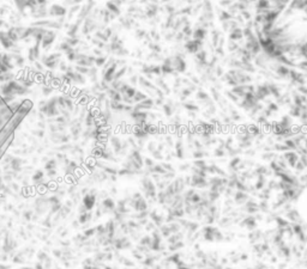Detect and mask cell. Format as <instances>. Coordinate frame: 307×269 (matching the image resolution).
I'll list each match as a JSON object with an SVG mask.
<instances>
[{"instance_id":"6da1fadb","label":"cell","mask_w":307,"mask_h":269,"mask_svg":"<svg viewBox=\"0 0 307 269\" xmlns=\"http://www.w3.org/2000/svg\"><path fill=\"white\" fill-rule=\"evenodd\" d=\"M38 111L42 113L48 118H54V117L59 116L60 115V109L58 107V96L48 99L46 102L45 105L38 109Z\"/></svg>"},{"instance_id":"7a4b0ae2","label":"cell","mask_w":307,"mask_h":269,"mask_svg":"<svg viewBox=\"0 0 307 269\" xmlns=\"http://www.w3.org/2000/svg\"><path fill=\"white\" fill-rule=\"evenodd\" d=\"M56 32H55L54 30H47V32H46L43 37H42V41H41V47H42V49L43 50H48V49H51V47L52 45L54 43V41L56 40Z\"/></svg>"},{"instance_id":"3957f363","label":"cell","mask_w":307,"mask_h":269,"mask_svg":"<svg viewBox=\"0 0 307 269\" xmlns=\"http://www.w3.org/2000/svg\"><path fill=\"white\" fill-rule=\"evenodd\" d=\"M76 65L77 66H84V67H94L95 66V56L91 55H87V54L78 53L77 55V60H76Z\"/></svg>"},{"instance_id":"277c9868","label":"cell","mask_w":307,"mask_h":269,"mask_svg":"<svg viewBox=\"0 0 307 269\" xmlns=\"http://www.w3.org/2000/svg\"><path fill=\"white\" fill-rule=\"evenodd\" d=\"M48 15L52 16V17L61 18V17H65V16L67 15V10H66V7L61 6V5H56V4H54V5L51 6V9L48 10Z\"/></svg>"},{"instance_id":"5b68a950","label":"cell","mask_w":307,"mask_h":269,"mask_svg":"<svg viewBox=\"0 0 307 269\" xmlns=\"http://www.w3.org/2000/svg\"><path fill=\"white\" fill-rule=\"evenodd\" d=\"M95 203H96V195L95 194L88 193L82 199V205L85 207L88 211H91L95 207Z\"/></svg>"},{"instance_id":"8992f818","label":"cell","mask_w":307,"mask_h":269,"mask_svg":"<svg viewBox=\"0 0 307 269\" xmlns=\"http://www.w3.org/2000/svg\"><path fill=\"white\" fill-rule=\"evenodd\" d=\"M25 163L24 159H22V158H19V157H13V159L11 160V163L9 164L10 166V170L15 171V172H17L19 173L20 171L23 170V164Z\"/></svg>"},{"instance_id":"52a82bcc","label":"cell","mask_w":307,"mask_h":269,"mask_svg":"<svg viewBox=\"0 0 307 269\" xmlns=\"http://www.w3.org/2000/svg\"><path fill=\"white\" fill-rule=\"evenodd\" d=\"M31 179L36 187H40L45 182V172L42 170H36L34 172V175L31 176Z\"/></svg>"},{"instance_id":"ba28073f","label":"cell","mask_w":307,"mask_h":269,"mask_svg":"<svg viewBox=\"0 0 307 269\" xmlns=\"http://www.w3.org/2000/svg\"><path fill=\"white\" fill-rule=\"evenodd\" d=\"M78 169V164L77 161L74 160H70L67 165H65V175L69 176V175H74L76 171Z\"/></svg>"},{"instance_id":"9c48e42d","label":"cell","mask_w":307,"mask_h":269,"mask_svg":"<svg viewBox=\"0 0 307 269\" xmlns=\"http://www.w3.org/2000/svg\"><path fill=\"white\" fill-rule=\"evenodd\" d=\"M11 56H12V61L15 63V66H18L19 68H23V67H24V65H25V59H24L20 54H11Z\"/></svg>"},{"instance_id":"30bf717a","label":"cell","mask_w":307,"mask_h":269,"mask_svg":"<svg viewBox=\"0 0 307 269\" xmlns=\"http://www.w3.org/2000/svg\"><path fill=\"white\" fill-rule=\"evenodd\" d=\"M91 219H92V213H91L90 211H88V212H85V213H82V214L78 215V223L81 225L89 224L91 221Z\"/></svg>"},{"instance_id":"8fae6325","label":"cell","mask_w":307,"mask_h":269,"mask_svg":"<svg viewBox=\"0 0 307 269\" xmlns=\"http://www.w3.org/2000/svg\"><path fill=\"white\" fill-rule=\"evenodd\" d=\"M15 79H16V74L12 73L11 71L0 74V83H1V84L7 83V81H11V80H15Z\"/></svg>"},{"instance_id":"7c38bea8","label":"cell","mask_w":307,"mask_h":269,"mask_svg":"<svg viewBox=\"0 0 307 269\" xmlns=\"http://www.w3.org/2000/svg\"><path fill=\"white\" fill-rule=\"evenodd\" d=\"M60 59H58V60H49V61H47V62H45L43 65H45V67L47 68V70H49V71H54V70H56L58 67H59V63H60Z\"/></svg>"},{"instance_id":"4fadbf2b","label":"cell","mask_w":307,"mask_h":269,"mask_svg":"<svg viewBox=\"0 0 307 269\" xmlns=\"http://www.w3.org/2000/svg\"><path fill=\"white\" fill-rule=\"evenodd\" d=\"M67 45H70L72 48H76V47H78V45L82 43V41L78 38V37H66L65 40H64Z\"/></svg>"},{"instance_id":"5bb4252c","label":"cell","mask_w":307,"mask_h":269,"mask_svg":"<svg viewBox=\"0 0 307 269\" xmlns=\"http://www.w3.org/2000/svg\"><path fill=\"white\" fill-rule=\"evenodd\" d=\"M77 55H78V53L76 52V49H74V48H71L70 50H67V52L65 53V56L67 58V60H69L70 62H76V60H77Z\"/></svg>"},{"instance_id":"9a60e30c","label":"cell","mask_w":307,"mask_h":269,"mask_svg":"<svg viewBox=\"0 0 307 269\" xmlns=\"http://www.w3.org/2000/svg\"><path fill=\"white\" fill-rule=\"evenodd\" d=\"M102 207L105 208V211H112L115 208V203L112 199H105L102 201Z\"/></svg>"},{"instance_id":"2e32d148","label":"cell","mask_w":307,"mask_h":269,"mask_svg":"<svg viewBox=\"0 0 307 269\" xmlns=\"http://www.w3.org/2000/svg\"><path fill=\"white\" fill-rule=\"evenodd\" d=\"M56 166H58V161H56V159H54V158H51V159H48V160L45 163L46 171L54 170V169H56Z\"/></svg>"},{"instance_id":"e0dca14e","label":"cell","mask_w":307,"mask_h":269,"mask_svg":"<svg viewBox=\"0 0 307 269\" xmlns=\"http://www.w3.org/2000/svg\"><path fill=\"white\" fill-rule=\"evenodd\" d=\"M6 34H7V37L10 38V41H11V42H13V43H17V42L19 41L18 35L16 34V31L13 30V28H12V27L10 28L9 30L6 31Z\"/></svg>"},{"instance_id":"ac0fdd59","label":"cell","mask_w":307,"mask_h":269,"mask_svg":"<svg viewBox=\"0 0 307 269\" xmlns=\"http://www.w3.org/2000/svg\"><path fill=\"white\" fill-rule=\"evenodd\" d=\"M97 71H96V67L94 66V67H90V70H89V73L87 74L89 78H90V80L92 81V83H95L96 81V79H97Z\"/></svg>"},{"instance_id":"d6986e66","label":"cell","mask_w":307,"mask_h":269,"mask_svg":"<svg viewBox=\"0 0 307 269\" xmlns=\"http://www.w3.org/2000/svg\"><path fill=\"white\" fill-rule=\"evenodd\" d=\"M28 60L30 61V62H35L37 61L36 58H35V52H34V45H31L29 49H28Z\"/></svg>"},{"instance_id":"ffe728a7","label":"cell","mask_w":307,"mask_h":269,"mask_svg":"<svg viewBox=\"0 0 307 269\" xmlns=\"http://www.w3.org/2000/svg\"><path fill=\"white\" fill-rule=\"evenodd\" d=\"M79 10H81V6L79 5H74L71 7V10L69 11V19H71V18L74 17V15H77L78 12H79Z\"/></svg>"},{"instance_id":"44dd1931","label":"cell","mask_w":307,"mask_h":269,"mask_svg":"<svg viewBox=\"0 0 307 269\" xmlns=\"http://www.w3.org/2000/svg\"><path fill=\"white\" fill-rule=\"evenodd\" d=\"M89 67H84V66H74V71L76 72H78V73H81V74H83V75H85V74H88L89 73Z\"/></svg>"},{"instance_id":"7402d4cb","label":"cell","mask_w":307,"mask_h":269,"mask_svg":"<svg viewBox=\"0 0 307 269\" xmlns=\"http://www.w3.org/2000/svg\"><path fill=\"white\" fill-rule=\"evenodd\" d=\"M53 91H54V89H53L51 85H42V95L46 96V97L49 96Z\"/></svg>"},{"instance_id":"603a6c76","label":"cell","mask_w":307,"mask_h":269,"mask_svg":"<svg viewBox=\"0 0 307 269\" xmlns=\"http://www.w3.org/2000/svg\"><path fill=\"white\" fill-rule=\"evenodd\" d=\"M33 216H34V212L30 211V209H25L23 212V218L25 219V221H31L33 220Z\"/></svg>"},{"instance_id":"cb8c5ba5","label":"cell","mask_w":307,"mask_h":269,"mask_svg":"<svg viewBox=\"0 0 307 269\" xmlns=\"http://www.w3.org/2000/svg\"><path fill=\"white\" fill-rule=\"evenodd\" d=\"M71 48H72V47H71L70 45H67V43H66L65 41H64V42H61V43L59 45V47H58L59 52H64V53H66V52H67V50H70Z\"/></svg>"},{"instance_id":"d4e9b609","label":"cell","mask_w":307,"mask_h":269,"mask_svg":"<svg viewBox=\"0 0 307 269\" xmlns=\"http://www.w3.org/2000/svg\"><path fill=\"white\" fill-rule=\"evenodd\" d=\"M106 56H95V65L96 66H103L105 63H106Z\"/></svg>"},{"instance_id":"484cf974","label":"cell","mask_w":307,"mask_h":269,"mask_svg":"<svg viewBox=\"0 0 307 269\" xmlns=\"http://www.w3.org/2000/svg\"><path fill=\"white\" fill-rule=\"evenodd\" d=\"M95 233H96V227H90V228L85 230V231L83 232V234H84L87 238H90V237H92Z\"/></svg>"},{"instance_id":"4316f807","label":"cell","mask_w":307,"mask_h":269,"mask_svg":"<svg viewBox=\"0 0 307 269\" xmlns=\"http://www.w3.org/2000/svg\"><path fill=\"white\" fill-rule=\"evenodd\" d=\"M13 157H15V156L7 154V153H6V154L2 157V159H1V160H2V164H4V165H9L10 163H11V160L13 159Z\"/></svg>"},{"instance_id":"83f0119b","label":"cell","mask_w":307,"mask_h":269,"mask_svg":"<svg viewBox=\"0 0 307 269\" xmlns=\"http://www.w3.org/2000/svg\"><path fill=\"white\" fill-rule=\"evenodd\" d=\"M82 2V0H65L64 4L67 5V6H74V5H79Z\"/></svg>"},{"instance_id":"f1b7e54d","label":"cell","mask_w":307,"mask_h":269,"mask_svg":"<svg viewBox=\"0 0 307 269\" xmlns=\"http://www.w3.org/2000/svg\"><path fill=\"white\" fill-rule=\"evenodd\" d=\"M47 257H48V255L46 254L45 251H40V252H37V258H38V262H45Z\"/></svg>"},{"instance_id":"f546056e","label":"cell","mask_w":307,"mask_h":269,"mask_svg":"<svg viewBox=\"0 0 307 269\" xmlns=\"http://www.w3.org/2000/svg\"><path fill=\"white\" fill-rule=\"evenodd\" d=\"M58 68L63 72V73H66L67 70H69V65L65 62V61H60V63H59V67H58Z\"/></svg>"},{"instance_id":"4dcf8cb0","label":"cell","mask_w":307,"mask_h":269,"mask_svg":"<svg viewBox=\"0 0 307 269\" xmlns=\"http://www.w3.org/2000/svg\"><path fill=\"white\" fill-rule=\"evenodd\" d=\"M34 65H35V70H36V71L45 72V66H43V63L42 62H40V61H35Z\"/></svg>"},{"instance_id":"1f68e13d","label":"cell","mask_w":307,"mask_h":269,"mask_svg":"<svg viewBox=\"0 0 307 269\" xmlns=\"http://www.w3.org/2000/svg\"><path fill=\"white\" fill-rule=\"evenodd\" d=\"M9 187L11 188V190H12L13 193H18L19 190H20L19 186L17 184V183H15V182H11V183L9 184Z\"/></svg>"},{"instance_id":"d6a6232c","label":"cell","mask_w":307,"mask_h":269,"mask_svg":"<svg viewBox=\"0 0 307 269\" xmlns=\"http://www.w3.org/2000/svg\"><path fill=\"white\" fill-rule=\"evenodd\" d=\"M34 134L36 135L37 138L42 139L45 136V129H37V130H34Z\"/></svg>"},{"instance_id":"836d02e7","label":"cell","mask_w":307,"mask_h":269,"mask_svg":"<svg viewBox=\"0 0 307 269\" xmlns=\"http://www.w3.org/2000/svg\"><path fill=\"white\" fill-rule=\"evenodd\" d=\"M56 175H58V172H56V169H54V170H48V171H47V176H48L49 178H54Z\"/></svg>"},{"instance_id":"e575fe53","label":"cell","mask_w":307,"mask_h":269,"mask_svg":"<svg viewBox=\"0 0 307 269\" xmlns=\"http://www.w3.org/2000/svg\"><path fill=\"white\" fill-rule=\"evenodd\" d=\"M55 157H56V159L59 161H63L65 158H66V154L65 153H61V152H58L55 154Z\"/></svg>"},{"instance_id":"d590c367","label":"cell","mask_w":307,"mask_h":269,"mask_svg":"<svg viewBox=\"0 0 307 269\" xmlns=\"http://www.w3.org/2000/svg\"><path fill=\"white\" fill-rule=\"evenodd\" d=\"M53 255H54L55 257H58V258H61L63 257V251L59 250V249H54L53 250Z\"/></svg>"},{"instance_id":"8d00e7d4","label":"cell","mask_w":307,"mask_h":269,"mask_svg":"<svg viewBox=\"0 0 307 269\" xmlns=\"http://www.w3.org/2000/svg\"><path fill=\"white\" fill-rule=\"evenodd\" d=\"M37 127H38V129H45L46 128L45 121H38V122H37Z\"/></svg>"},{"instance_id":"74e56055","label":"cell","mask_w":307,"mask_h":269,"mask_svg":"<svg viewBox=\"0 0 307 269\" xmlns=\"http://www.w3.org/2000/svg\"><path fill=\"white\" fill-rule=\"evenodd\" d=\"M78 212H79V214H82V213H85V212H88V209H87L85 207L83 206V205H81V206H79V208H78Z\"/></svg>"},{"instance_id":"f35d334b","label":"cell","mask_w":307,"mask_h":269,"mask_svg":"<svg viewBox=\"0 0 307 269\" xmlns=\"http://www.w3.org/2000/svg\"><path fill=\"white\" fill-rule=\"evenodd\" d=\"M5 187H6V184H5L4 182H0V193H2V191H4Z\"/></svg>"},{"instance_id":"ab89813d","label":"cell","mask_w":307,"mask_h":269,"mask_svg":"<svg viewBox=\"0 0 307 269\" xmlns=\"http://www.w3.org/2000/svg\"><path fill=\"white\" fill-rule=\"evenodd\" d=\"M72 203H73L72 201H71V200H69V201H66V203H65V206H67V207H69V208H71V207H72Z\"/></svg>"},{"instance_id":"60d3db41","label":"cell","mask_w":307,"mask_h":269,"mask_svg":"<svg viewBox=\"0 0 307 269\" xmlns=\"http://www.w3.org/2000/svg\"><path fill=\"white\" fill-rule=\"evenodd\" d=\"M0 269H10V266H7V264H2V263H0Z\"/></svg>"},{"instance_id":"b9f144b4","label":"cell","mask_w":307,"mask_h":269,"mask_svg":"<svg viewBox=\"0 0 307 269\" xmlns=\"http://www.w3.org/2000/svg\"><path fill=\"white\" fill-rule=\"evenodd\" d=\"M61 244H63L64 246H69V245H70V242H69V241H64V242H61Z\"/></svg>"},{"instance_id":"7bdbcfd3","label":"cell","mask_w":307,"mask_h":269,"mask_svg":"<svg viewBox=\"0 0 307 269\" xmlns=\"http://www.w3.org/2000/svg\"><path fill=\"white\" fill-rule=\"evenodd\" d=\"M78 226H79L78 220H74V221H73V227H78Z\"/></svg>"},{"instance_id":"ee69618b","label":"cell","mask_w":307,"mask_h":269,"mask_svg":"<svg viewBox=\"0 0 307 269\" xmlns=\"http://www.w3.org/2000/svg\"><path fill=\"white\" fill-rule=\"evenodd\" d=\"M22 269H34V268H31V267H24V268H22Z\"/></svg>"},{"instance_id":"f6af8a7d","label":"cell","mask_w":307,"mask_h":269,"mask_svg":"<svg viewBox=\"0 0 307 269\" xmlns=\"http://www.w3.org/2000/svg\"><path fill=\"white\" fill-rule=\"evenodd\" d=\"M1 172H2V169H1V168H0V176H1Z\"/></svg>"}]
</instances>
